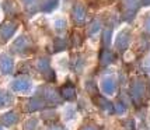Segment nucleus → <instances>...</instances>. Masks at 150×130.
Segmentation results:
<instances>
[{"label": "nucleus", "mask_w": 150, "mask_h": 130, "mask_svg": "<svg viewBox=\"0 0 150 130\" xmlns=\"http://www.w3.org/2000/svg\"><path fill=\"white\" fill-rule=\"evenodd\" d=\"M114 55H112L111 52H108V51H105V52H103V55H101V65L103 66H107L110 65V63H112L114 62Z\"/></svg>", "instance_id": "13"}, {"label": "nucleus", "mask_w": 150, "mask_h": 130, "mask_svg": "<svg viewBox=\"0 0 150 130\" xmlns=\"http://www.w3.org/2000/svg\"><path fill=\"white\" fill-rule=\"evenodd\" d=\"M17 119H18L17 113L10 111V112H6L4 115L0 116V122H1L3 124H6V126H11V124H14L16 122H17Z\"/></svg>", "instance_id": "6"}, {"label": "nucleus", "mask_w": 150, "mask_h": 130, "mask_svg": "<svg viewBox=\"0 0 150 130\" xmlns=\"http://www.w3.org/2000/svg\"><path fill=\"white\" fill-rule=\"evenodd\" d=\"M83 130H97V129H96L94 126H87V127H84Z\"/></svg>", "instance_id": "21"}, {"label": "nucleus", "mask_w": 150, "mask_h": 130, "mask_svg": "<svg viewBox=\"0 0 150 130\" xmlns=\"http://www.w3.org/2000/svg\"><path fill=\"white\" fill-rule=\"evenodd\" d=\"M144 28H146V31L150 34V18H147V21H146V25H144Z\"/></svg>", "instance_id": "20"}, {"label": "nucleus", "mask_w": 150, "mask_h": 130, "mask_svg": "<svg viewBox=\"0 0 150 130\" xmlns=\"http://www.w3.org/2000/svg\"><path fill=\"white\" fill-rule=\"evenodd\" d=\"M103 42H104V45H110V42H111V31H110V30L104 31V35H103Z\"/></svg>", "instance_id": "15"}, {"label": "nucleus", "mask_w": 150, "mask_h": 130, "mask_svg": "<svg viewBox=\"0 0 150 130\" xmlns=\"http://www.w3.org/2000/svg\"><path fill=\"white\" fill-rule=\"evenodd\" d=\"M143 4H146V6H147V4H150V0H143Z\"/></svg>", "instance_id": "22"}, {"label": "nucleus", "mask_w": 150, "mask_h": 130, "mask_svg": "<svg viewBox=\"0 0 150 130\" xmlns=\"http://www.w3.org/2000/svg\"><path fill=\"white\" fill-rule=\"evenodd\" d=\"M16 28H17L16 24H13V22H7V24H4V25L0 28V35L3 37V39H8L14 34Z\"/></svg>", "instance_id": "7"}, {"label": "nucleus", "mask_w": 150, "mask_h": 130, "mask_svg": "<svg viewBox=\"0 0 150 130\" xmlns=\"http://www.w3.org/2000/svg\"><path fill=\"white\" fill-rule=\"evenodd\" d=\"M56 4H58V0H46L42 4V8L45 11H51V10H53V7H56Z\"/></svg>", "instance_id": "14"}, {"label": "nucleus", "mask_w": 150, "mask_h": 130, "mask_svg": "<svg viewBox=\"0 0 150 130\" xmlns=\"http://www.w3.org/2000/svg\"><path fill=\"white\" fill-rule=\"evenodd\" d=\"M8 104H11V95L8 92L0 91V108L7 106Z\"/></svg>", "instance_id": "12"}, {"label": "nucleus", "mask_w": 150, "mask_h": 130, "mask_svg": "<svg viewBox=\"0 0 150 130\" xmlns=\"http://www.w3.org/2000/svg\"><path fill=\"white\" fill-rule=\"evenodd\" d=\"M114 111H117L118 113H125L126 108H125V105L122 104V102H118V104L114 106Z\"/></svg>", "instance_id": "17"}, {"label": "nucleus", "mask_w": 150, "mask_h": 130, "mask_svg": "<svg viewBox=\"0 0 150 130\" xmlns=\"http://www.w3.org/2000/svg\"><path fill=\"white\" fill-rule=\"evenodd\" d=\"M62 95L65 99H69V101H72L76 98V90H74V87L72 84H67L65 85L63 88H62Z\"/></svg>", "instance_id": "9"}, {"label": "nucleus", "mask_w": 150, "mask_h": 130, "mask_svg": "<svg viewBox=\"0 0 150 130\" xmlns=\"http://www.w3.org/2000/svg\"><path fill=\"white\" fill-rule=\"evenodd\" d=\"M73 18H74V21H76V22L81 24V22L84 21V18H86V10H84V7H81L80 4L74 6V10H73Z\"/></svg>", "instance_id": "8"}, {"label": "nucleus", "mask_w": 150, "mask_h": 130, "mask_svg": "<svg viewBox=\"0 0 150 130\" xmlns=\"http://www.w3.org/2000/svg\"><path fill=\"white\" fill-rule=\"evenodd\" d=\"M101 90H103L105 94L112 95V94L115 92V90H117V83H115V80L112 77L104 78V80L101 81Z\"/></svg>", "instance_id": "2"}, {"label": "nucleus", "mask_w": 150, "mask_h": 130, "mask_svg": "<svg viewBox=\"0 0 150 130\" xmlns=\"http://www.w3.org/2000/svg\"><path fill=\"white\" fill-rule=\"evenodd\" d=\"M35 126H37V120H28V123L25 124V129L30 130V129H35Z\"/></svg>", "instance_id": "18"}, {"label": "nucleus", "mask_w": 150, "mask_h": 130, "mask_svg": "<svg viewBox=\"0 0 150 130\" xmlns=\"http://www.w3.org/2000/svg\"><path fill=\"white\" fill-rule=\"evenodd\" d=\"M63 27H66V22L63 21V20H58V22H56V28H63Z\"/></svg>", "instance_id": "19"}, {"label": "nucleus", "mask_w": 150, "mask_h": 130, "mask_svg": "<svg viewBox=\"0 0 150 130\" xmlns=\"http://www.w3.org/2000/svg\"><path fill=\"white\" fill-rule=\"evenodd\" d=\"M129 42H131V38H129L128 31H122L117 39V48L119 51H125V49L129 46Z\"/></svg>", "instance_id": "5"}, {"label": "nucleus", "mask_w": 150, "mask_h": 130, "mask_svg": "<svg viewBox=\"0 0 150 130\" xmlns=\"http://www.w3.org/2000/svg\"><path fill=\"white\" fill-rule=\"evenodd\" d=\"M30 80L28 78H24V77H20L17 80H14L13 84H11V88H13L14 91H27L28 88H30Z\"/></svg>", "instance_id": "3"}, {"label": "nucleus", "mask_w": 150, "mask_h": 130, "mask_svg": "<svg viewBox=\"0 0 150 130\" xmlns=\"http://www.w3.org/2000/svg\"><path fill=\"white\" fill-rule=\"evenodd\" d=\"M88 31H90V34H97L98 31H100V22H98V21H94V22H93L91 25H90V30H88Z\"/></svg>", "instance_id": "16"}, {"label": "nucleus", "mask_w": 150, "mask_h": 130, "mask_svg": "<svg viewBox=\"0 0 150 130\" xmlns=\"http://www.w3.org/2000/svg\"><path fill=\"white\" fill-rule=\"evenodd\" d=\"M0 130H3V129H1V127H0Z\"/></svg>", "instance_id": "23"}, {"label": "nucleus", "mask_w": 150, "mask_h": 130, "mask_svg": "<svg viewBox=\"0 0 150 130\" xmlns=\"http://www.w3.org/2000/svg\"><path fill=\"white\" fill-rule=\"evenodd\" d=\"M0 70H1L3 74L11 73V70H13V60H11L10 56L3 55V56L0 58Z\"/></svg>", "instance_id": "4"}, {"label": "nucleus", "mask_w": 150, "mask_h": 130, "mask_svg": "<svg viewBox=\"0 0 150 130\" xmlns=\"http://www.w3.org/2000/svg\"><path fill=\"white\" fill-rule=\"evenodd\" d=\"M44 106V102L41 101V99H38V98H33V99H30L28 101V105H27V108H28V111H38V109H41Z\"/></svg>", "instance_id": "11"}, {"label": "nucleus", "mask_w": 150, "mask_h": 130, "mask_svg": "<svg viewBox=\"0 0 150 130\" xmlns=\"http://www.w3.org/2000/svg\"><path fill=\"white\" fill-rule=\"evenodd\" d=\"M143 92H144V84L142 80H135L131 85V97L135 102H139L143 99Z\"/></svg>", "instance_id": "1"}, {"label": "nucleus", "mask_w": 150, "mask_h": 130, "mask_svg": "<svg viewBox=\"0 0 150 130\" xmlns=\"http://www.w3.org/2000/svg\"><path fill=\"white\" fill-rule=\"evenodd\" d=\"M98 105H100V108H101L103 111L108 112V113H112V112H114V105H112L108 99H105V98H98Z\"/></svg>", "instance_id": "10"}]
</instances>
